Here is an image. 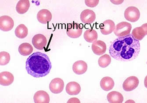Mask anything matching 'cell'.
<instances>
[{"instance_id": "obj_15", "label": "cell", "mask_w": 147, "mask_h": 103, "mask_svg": "<svg viewBox=\"0 0 147 103\" xmlns=\"http://www.w3.org/2000/svg\"><path fill=\"white\" fill-rule=\"evenodd\" d=\"M34 102L35 103H49L50 102L49 95L43 90L37 91L34 95Z\"/></svg>"}, {"instance_id": "obj_14", "label": "cell", "mask_w": 147, "mask_h": 103, "mask_svg": "<svg viewBox=\"0 0 147 103\" xmlns=\"http://www.w3.org/2000/svg\"><path fill=\"white\" fill-rule=\"evenodd\" d=\"M147 23L140 27H136L133 30L131 35L137 40H141L147 35Z\"/></svg>"}, {"instance_id": "obj_6", "label": "cell", "mask_w": 147, "mask_h": 103, "mask_svg": "<svg viewBox=\"0 0 147 103\" xmlns=\"http://www.w3.org/2000/svg\"><path fill=\"white\" fill-rule=\"evenodd\" d=\"M139 84V80L136 76H131L127 78L123 82V88L127 92H130L137 88Z\"/></svg>"}, {"instance_id": "obj_5", "label": "cell", "mask_w": 147, "mask_h": 103, "mask_svg": "<svg viewBox=\"0 0 147 103\" xmlns=\"http://www.w3.org/2000/svg\"><path fill=\"white\" fill-rule=\"evenodd\" d=\"M124 17L126 20L128 21L132 22H136L140 18V11L135 7H129L125 10Z\"/></svg>"}, {"instance_id": "obj_23", "label": "cell", "mask_w": 147, "mask_h": 103, "mask_svg": "<svg viewBox=\"0 0 147 103\" xmlns=\"http://www.w3.org/2000/svg\"><path fill=\"white\" fill-rule=\"evenodd\" d=\"M33 50V46L29 43H22L19 47V53L22 56H28L32 53Z\"/></svg>"}, {"instance_id": "obj_9", "label": "cell", "mask_w": 147, "mask_h": 103, "mask_svg": "<svg viewBox=\"0 0 147 103\" xmlns=\"http://www.w3.org/2000/svg\"><path fill=\"white\" fill-rule=\"evenodd\" d=\"M32 44L36 49L42 50L47 45V38L44 35L37 34L33 37Z\"/></svg>"}, {"instance_id": "obj_3", "label": "cell", "mask_w": 147, "mask_h": 103, "mask_svg": "<svg viewBox=\"0 0 147 103\" xmlns=\"http://www.w3.org/2000/svg\"><path fill=\"white\" fill-rule=\"evenodd\" d=\"M83 32V25L75 22L68 23L66 28L67 35L72 38H79Z\"/></svg>"}, {"instance_id": "obj_12", "label": "cell", "mask_w": 147, "mask_h": 103, "mask_svg": "<svg viewBox=\"0 0 147 103\" xmlns=\"http://www.w3.org/2000/svg\"><path fill=\"white\" fill-rule=\"evenodd\" d=\"M106 49L107 46L106 44L102 40H96L92 44V51L97 55H103L106 52Z\"/></svg>"}, {"instance_id": "obj_22", "label": "cell", "mask_w": 147, "mask_h": 103, "mask_svg": "<svg viewBox=\"0 0 147 103\" xmlns=\"http://www.w3.org/2000/svg\"><path fill=\"white\" fill-rule=\"evenodd\" d=\"M84 37L87 42L90 43H93L98 39V33L95 30L92 29H88L85 32Z\"/></svg>"}, {"instance_id": "obj_13", "label": "cell", "mask_w": 147, "mask_h": 103, "mask_svg": "<svg viewBox=\"0 0 147 103\" xmlns=\"http://www.w3.org/2000/svg\"><path fill=\"white\" fill-rule=\"evenodd\" d=\"M52 18V15L51 11L46 9L40 10L37 14V19L38 22L44 24L50 22Z\"/></svg>"}, {"instance_id": "obj_7", "label": "cell", "mask_w": 147, "mask_h": 103, "mask_svg": "<svg viewBox=\"0 0 147 103\" xmlns=\"http://www.w3.org/2000/svg\"><path fill=\"white\" fill-rule=\"evenodd\" d=\"M64 83L62 79L56 78L51 80L49 84V89L54 94H59L63 90Z\"/></svg>"}, {"instance_id": "obj_19", "label": "cell", "mask_w": 147, "mask_h": 103, "mask_svg": "<svg viewBox=\"0 0 147 103\" xmlns=\"http://www.w3.org/2000/svg\"><path fill=\"white\" fill-rule=\"evenodd\" d=\"M115 83L113 79L111 77H105L100 80V88L105 91H109L113 88Z\"/></svg>"}, {"instance_id": "obj_4", "label": "cell", "mask_w": 147, "mask_h": 103, "mask_svg": "<svg viewBox=\"0 0 147 103\" xmlns=\"http://www.w3.org/2000/svg\"><path fill=\"white\" fill-rule=\"evenodd\" d=\"M132 29L131 24L126 22H122L118 23L114 30V33L116 36H125L130 34Z\"/></svg>"}, {"instance_id": "obj_24", "label": "cell", "mask_w": 147, "mask_h": 103, "mask_svg": "<svg viewBox=\"0 0 147 103\" xmlns=\"http://www.w3.org/2000/svg\"><path fill=\"white\" fill-rule=\"evenodd\" d=\"M15 35L20 39H24L28 35V30L26 26L24 24L18 26L15 30Z\"/></svg>"}, {"instance_id": "obj_1", "label": "cell", "mask_w": 147, "mask_h": 103, "mask_svg": "<svg viewBox=\"0 0 147 103\" xmlns=\"http://www.w3.org/2000/svg\"><path fill=\"white\" fill-rule=\"evenodd\" d=\"M140 50V42L130 34L115 39L110 45L109 52L111 57L115 59L129 61L137 58Z\"/></svg>"}, {"instance_id": "obj_25", "label": "cell", "mask_w": 147, "mask_h": 103, "mask_svg": "<svg viewBox=\"0 0 147 103\" xmlns=\"http://www.w3.org/2000/svg\"><path fill=\"white\" fill-rule=\"evenodd\" d=\"M111 62V58L109 55L105 54L100 57L98 60V63L100 67L105 68L108 67Z\"/></svg>"}, {"instance_id": "obj_8", "label": "cell", "mask_w": 147, "mask_h": 103, "mask_svg": "<svg viewBox=\"0 0 147 103\" xmlns=\"http://www.w3.org/2000/svg\"><path fill=\"white\" fill-rule=\"evenodd\" d=\"M14 22L9 16L3 15L0 17V29L4 32L9 31L13 29Z\"/></svg>"}, {"instance_id": "obj_16", "label": "cell", "mask_w": 147, "mask_h": 103, "mask_svg": "<svg viewBox=\"0 0 147 103\" xmlns=\"http://www.w3.org/2000/svg\"><path fill=\"white\" fill-rule=\"evenodd\" d=\"M88 69V65L85 61L80 60L76 61L73 65V70L75 73L82 75L86 73Z\"/></svg>"}, {"instance_id": "obj_11", "label": "cell", "mask_w": 147, "mask_h": 103, "mask_svg": "<svg viewBox=\"0 0 147 103\" xmlns=\"http://www.w3.org/2000/svg\"><path fill=\"white\" fill-rule=\"evenodd\" d=\"M115 26L114 22L112 20H107L100 25V32L104 35L111 34L114 31Z\"/></svg>"}, {"instance_id": "obj_26", "label": "cell", "mask_w": 147, "mask_h": 103, "mask_svg": "<svg viewBox=\"0 0 147 103\" xmlns=\"http://www.w3.org/2000/svg\"><path fill=\"white\" fill-rule=\"evenodd\" d=\"M10 60L9 54L5 51H2L0 53V65H5L9 64Z\"/></svg>"}, {"instance_id": "obj_17", "label": "cell", "mask_w": 147, "mask_h": 103, "mask_svg": "<svg viewBox=\"0 0 147 103\" xmlns=\"http://www.w3.org/2000/svg\"><path fill=\"white\" fill-rule=\"evenodd\" d=\"M14 75L10 72H1L0 73V84L3 86H8L13 83Z\"/></svg>"}, {"instance_id": "obj_27", "label": "cell", "mask_w": 147, "mask_h": 103, "mask_svg": "<svg viewBox=\"0 0 147 103\" xmlns=\"http://www.w3.org/2000/svg\"><path fill=\"white\" fill-rule=\"evenodd\" d=\"M86 5L90 7H94L97 6V5L98 4L99 1L98 0H86L85 1Z\"/></svg>"}, {"instance_id": "obj_2", "label": "cell", "mask_w": 147, "mask_h": 103, "mask_svg": "<svg viewBox=\"0 0 147 103\" xmlns=\"http://www.w3.org/2000/svg\"><path fill=\"white\" fill-rule=\"evenodd\" d=\"M52 68L49 56L45 53L36 52L30 55L26 62V69L30 75L35 78L45 77Z\"/></svg>"}, {"instance_id": "obj_20", "label": "cell", "mask_w": 147, "mask_h": 103, "mask_svg": "<svg viewBox=\"0 0 147 103\" xmlns=\"http://www.w3.org/2000/svg\"><path fill=\"white\" fill-rule=\"evenodd\" d=\"M108 102L110 103H122L124 100L123 95L117 91H112L107 95Z\"/></svg>"}, {"instance_id": "obj_10", "label": "cell", "mask_w": 147, "mask_h": 103, "mask_svg": "<svg viewBox=\"0 0 147 103\" xmlns=\"http://www.w3.org/2000/svg\"><path fill=\"white\" fill-rule=\"evenodd\" d=\"M80 19L84 24H91L95 21L96 14L93 11L87 9L81 12Z\"/></svg>"}, {"instance_id": "obj_18", "label": "cell", "mask_w": 147, "mask_h": 103, "mask_svg": "<svg viewBox=\"0 0 147 103\" xmlns=\"http://www.w3.org/2000/svg\"><path fill=\"white\" fill-rule=\"evenodd\" d=\"M81 90L80 85L76 82H69L65 88L66 93L69 95H77L80 94Z\"/></svg>"}, {"instance_id": "obj_21", "label": "cell", "mask_w": 147, "mask_h": 103, "mask_svg": "<svg viewBox=\"0 0 147 103\" xmlns=\"http://www.w3.org/2000/svg\"><path fill=\"white\" fill-rule=\"evenodd\" d=\"M30 7V3L29 1L20 0L16 5V11L20 14H25L28 11Z\"/></svg>"}]
</instances>
